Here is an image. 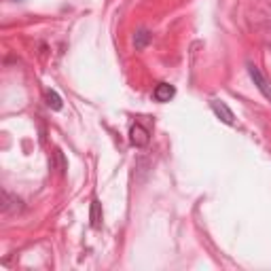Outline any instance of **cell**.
<instances>
[{"label":"cell","mask_w":271,"mask_h":271,"mask_svg":"<svg viewBox=\"0 0 271 271\" xmlns=\"http://www.w3.org/2000/svg\"><path fill=\"white\" fill-rule=\"evenodd\" d=\"M130 142H132V146H136V148L146 146L148 142H150V134H148V130H146L144 125H140V123L132 125V127H130Z\"/></svg>","instance_id":"obj_1"},{"label":"cell","mask_w":271,"mask_h":271,"mask_svg":"<svg viewBox=\"0 0 271 271\" xmlns=\"http://www.w3.org/2000/svg\"><path fill=\"white\" fill-rule=\"evenodd\" d=\"M210 108L214 110V114L221 119L225 125H235V114L231 112V108L225 104L223 100H212L210 102Z\"/></svg>","instance_id":"obj_2"},{"label":"cell","mask_w":271,"mask_h":271,"mask_svg":"<svg viewBox=\"0 0 271 271\" xmlns=\"http://www.w3.org/2000/svg\"><path fill=\"white\" fill-rule=\"evenodd\" d=\"M248 74H250V79L254 81V85H256V89L267 98V100H271V89H269V85H267V79L261 74V70L254 66V64H248Z\"/></svg>","instance_id":"obj_3"},{"label":"cell","mask_w":271,"mask_h":271,"mask_svg":"<svg viewBox=\"0 0 271 271\" xmlns=\"http://www.w3.org/2000/svg\"><path fill=\"white\" fill-rule=\"evenodd\" d=\"M174 94H176L174 85H170V83H159L157 87H155L153 98L157 100V102H170L174 98Z\"/></svg>","instance_id":"obj_4"},{"label":"cell","mask_w":271,"mask_h":271,"mask_svg":"<svg viewBox=\"0 0 271 271\" xmlns=\"http://www.w3.org/2000/svg\"><path fill=\"white\" fill-rule=\"evenodd\" d=\"M150 41H153V34H150L146 28H140V30L134 34V47H136L138 51L146 49V47L150 45Z\"/></svg>","instance_id":"obj_5"},{"label":"cell","mask_w":271,"mask_h":271,"mask_svg":"<svg viewBox=\"0 0 271 271\" xmlns=\"http://www.w3.org/2000/svg\"><path fill=\"white\" fill-rule=\"evenodd\" d=\"M89 221H92V227L94 229H100L102 227V203L98 199L92 201V210H89Z\"/></svg>","instance_id":"obj_6"},{"label":"cell","mask_w":271,"mask_h":271,"mask_svg":"<svg viewBox=\"0 0 271 271\" xmlns=\"http://www.w3.org/2000/svg\"><path fill=\"white\" fill-rule=\"evenodd\" d=\"M45 98H47V106H49L51 110H62V98L57 96V92H53V89H49Z\"/></svg>","instance_id":"obj_7"}]
</instances>
